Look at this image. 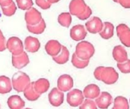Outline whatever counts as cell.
<instances>
[{"label": "cell", "mask_w": 130, "mask_h": 109, "mask_svg": "<svg viewBox=\"0 0 130 109\" xmlns=\"http://www.w3.org/2000/svg\"><path fill=\"white\" fill-rule=\"evenodd\" d=\"M94 76L98 80L104 82L107 85H112L117 83L119 79V74L113 68L98 67L94 72Z\"/></svg>", "instance_id": "6da1fadb"}, {"label": "cell", "mask_w": 130, "mask_h": 109, "mask_svg": "<svg viewBox=\"0 0 130 109\" xmlns=\"http://www.w3.org/2000/svg\"><path fill=\"white\" fill-rule=\"evenodd\" d=\"M69 13L76 16L79 20H85L89 18L92 11L84 0H72L69 3Z\"/></svg>", "instance_id": "7a4b0ae2"}, {"label": "cell", "mask_w": 130, "mask_h": 109, "mask_svg": "<svg viewBox=\"0 0 130 109\" xmlns=\"http://www.w3.org/2000/svg\"><path fill=\"white\" fill-rule=\"evenodd\" d=\"M11 83L13 89L18 93H21L28 87L30 83V79L27 74L19 71L13 75Z\"/></svg>", "instance_id": "3957f363"}, {"label": "cell", "mask_w": 130, "mask_h": 109, "mask_svg": "<svg viewBox=\"0 0 130 109\" xmlns=\"http://www.w3.org/2000/svg\"><path fill=\"white\" fill-rule=\"evenodd\" d=\"M95 52L94 46L88 41H81L76 46L75 53L78 58L83 60H90Z\"/></svg>", "instance_id": "277c9868"}, {"label": "cell", "mask_w": 130, "mask_h": 109, "mask_svg": "<svg viewBox=\"0 0 130 109\" xmlns=\"http://www.w3.org/2000/svg\"><path fill=\"white\" fill-rule=\"evenodd\" d=\"M85 100V96L83 92L80 90L74 89L70 90L67 94V102L72 107L80 106Z\"/></svg>", "instance_id": "5b68a950"}, {"label": "cell", "mask_w": 130, "mask_h": 109, "mask_svg": "<svg viewBox=\"0 0 130 109\" xmlns=\"http://www.w3.org/2000/svg\"><path fill=\"white\" fill-rule=\"evenodd\" d=\"M6 48L8 51L14 55H20L24 52V45L22 41L15 36L9 38L6 42Z\"/></svg>", "instance_id": "8992f818"}, {"label": "cell", "mask_w": 130, "mask_h": 109, "mask_svg": "<svg viewBox=\"0 0 130 109\" xmlns=\"http://www.w3.org/2000/svg\"><path fill=\"white\" fill-rule=\"evenodd\" d=\"M117 36L121 42L126 46L130 48V28L125 24H120L117 27Z\"/></svg>", "instance_id": "52a82bcc"}, {"label": "cell", "mask_w": 130, "mask_h": 109, "mask_svg": "<svg viewBox=\"0 0 130 109\" xmlns=\"http://www.w3.org/2000/svg\"><path fill=\"white\" fill-rule=\"evenodd\" d=\"M24 19L27 24L35 25L40 22V20H42V15L38 10L32 7L30 9L27 10V11L25 12Z\"/></svg>", "instance_id": "ba28073f"}, {"label": "cell", "mask_w": 130, "mask_h": 109, "mask_svg": "<svg viewBox=\"0 0 130 109\" xmlns=\"http://www.w3.org/2000/svg\"><path fill=\"white\" fill-rule=\"evenodd\" d=\"M50 103L54 107L60 106L64 101L63 92L59 90L58 88H53L48 96Z\"/></svg>", "instance_id": "9c48e42d"}, {"label": "cell", "mask_w": 130, "mask_h": 109, "mask_svg": "<svg viewBox=\"0 0 130 109\" xmlns=\"http://www.w3.org/2000/svg\"><path fill=\"white\" fill-rule=\"evenodd\" d=\"M73 79L69 74L61 75L57 81V87L62 92H67L72 90L73 87Z\"/></svg>", "instance_id": "30bf717a"}, {"label": "cell", "mask_w": 130, "mask_h": 109, "mask_svg": "<svg viewBox=\"0 0 130 109\" xmlns=\"http://www.w3.org/2000/svg\"><path fill=\"white\" fill-rule=\"evenodd\" d=\"M85 27L87 30L91 33H100L104 27L102 20L98 17H93L91 20L86 22Z\"/></svg>", "instance_id": "8fae6325"}, {"label": "cell", "mask_w": 130, "mask_h": 109, "mask_svg": "<svg viewBox=\"0 0 130 109\" xmlns=\"http://www.w3.org/2000/svg\"><path fill=\"white\" fill-rule=\"evenodd\" d=\"M95 102L97 106L99 108L106 109L113 102L112 96L107 92H103L100 94V96L95 99Z\"/></svg>", "instance_id": "7c38bea8"}, {"label": "cell", "mask_w": 130, "mask_h": 109, "mask_svg": "<svg viewBox=\"0 0 130 109\" xmlns=\"http://www.w3.org/2000/svg\"><path fill=\"white\" fill-rule=\"evenodd\" d=\"M30 62L28 55L26 52H23L20 55H12V65L17 69H21L27 66Z\"/></svg>", "instance_id": "4fadbf2b"}, {"label": "cell", "mask_w": 130, "mask_h": 109, "mask_svg": "<svg viewBox=\"0 0 130 109\" xmlns=\"http://www.w3.org/2000/svg\"><path fill=\"white\" fill-rule=\"evenodd\" d=\"M87 36V30L81 24L74 26L70 30V36L75 41H82Z\"/></svg>", "instance_id": "5bb4252c"}, {"label": "cell", "mask_w": 130, "mask_h": 109, "mask_svg": "<svg viewBox=\"0 0 130 109\" xmlns=\"http://www.w3.org/2000/svg\"><path fill=\"white\" fill-rule=\"evenodd\" d=\"M24 48L27 52L35 53L40 49V43L38 39L33 36H27L24 40Z\"/></svg>", "instance_id": "9a60e30c"}, {"label": "cell", "mask_w": 130, "mask_h": 109, "mask_svg": "<svg viewBox=\"0 0 130 109\" xmlns=\"http://www.w3.org/2000/svg\"><path fill=\"white\" fill-rule=\"evenodd\" d=\"M62 49V45L57 41V40H50L46 42V46H45V50L46 52V53L53 57L57 55Z\"/></svg>", "instance_id": "2e32d148"}, {"label": "cell", "mask_w": 130, "mask_h": 109, "mask_svg": "<svg viewBox=\"0 0 130 109\" xmlns=\"http://www.w3.org/2000/svg\"><path fill=\"white\" fill-rule=\"evenodd\" d=\"M113 57L117 63H122L128 60L127 52L122 46H117L113 48Z\"/></svg>", "instance_id": "e0dca14e"}, {"label": "cell", "mask_w": 130, "mask_h": 109, "mask_svg": "<svg viewBox=\"0 0 130 109\" xmlns=\"http://www.w3.org/2000/svg\"><path fill=\"white\" fill-rule=\"evenodd\" d=\"M85 98L94 99L98 98L101 94V90L96 84H89L83 90Z\"/></svg>", "instance_id": "ac0fdd59"}, {"label": "cell", "mask_w": 130, "mask_h": 109, "mask_svg": "<svg viewBox=\"0 0 130 109\" xmlns=\"http://www.w3.org/2000/svg\"><path fill=\"white\" fill-rule=\"evenodd\" d=\"M34 87L35 91L41 95L48 91L50 88V82L45 78H40L37 81L34 82Z\"/></svg>", "instance_id": "d6986e66"}, {"label": "cell", "mask_w": 130, "mask_h": 109, "mask_svg": "<svg viewBox=\"0 0 130 109\" xmlns=\"http://www.w3.org/2000/svg\"><path fill=\"white\" fill-rule=\"evenodd\" d=\"M8 105L11 109H21L25 106L24 101L19 96H11L8 99Z\"/></svg>", "instance_id": "ffe728a7"}, {"label": "cell", "mask_w": 130, "mask_h": 109, "mask_svg": "<svg viewBox=\"0 0 130 109\" xmlns=\"http://www.w3.org/2000/svg\"><path fill=\"white\" fill-rule=\"evenodd\" d=\"M69 52L68 49L64 46H62L61 52L57 55L53 57V60L59 64H66L69 61Z\"/></svg>", "instance_id": "44dd1931"}, {"label": "cell", "mask_w": 130, "mask_h": 109, "mask_svg": "<svg viewBox=\"0 0 130 109\" xmlns=\"http://www.w3.org/2000/svg\"><path fill=\"white\" fill-rule=\"evenodd\" d=\"M12 83L6 76H0V93L6 94L11 91Z\"/></svg>", "instance_id": "7402d4cb"}, {"label": "cell", "mask_w": 130, "mask_h": 109, "mask_svg": "<svg viewBox=\"0 0 130 109\" xmlns=\"http://www.w3.org/2000/svg\"><path fill=\"white\" fill-rule=\"evenodd\" d=\"M113 30L114 27L113 25L110 22H105L104 23V27L102 30L99 33L100 36L104 39H109L113 36Z\"/></svg>", "instance_id": "603a6c76"}, {"label": "cell", "mask_w": 130, "mask_h": 109, "mask_svg": "<svg viewBox=\"0 0 130 109\" xmlns=\"http://www.w3.org/2000/svg\"><path fill=\"white\" fill-rule=\"evenodd\" d=\"M24 97L29 100V101H31V102H34V101H36L39 99V97L40 96V94L37 93L35 90H34V82H30V85L28 86V87L24 91Z\"/></svg>", "instance_id": "cb8c5ba5"}, {"label": "cell", "mask_w": 130, "mask_h": 109, "mask_svg": "<svg viewBox=\"0 0 130 109\" xmlns=\"http://www.w3.org/2000/svg\"><path fill=\"white\" fill-rule=\"evenodd\" d=\"M27 28L29 32L34 33V34H41L43 33V31L46 29V23L44 20L42 18L40 23L35 25H30L27 24Z\"/></svg>", "instance_id": "d4e9b609"}, {"label": "cell", "mask_w": 130, "mask_h": 109, "mask_svg": "<svg viewBox=\"0 0 130 109\" xmlns=\"http://www.w3.org/2000/svg\"><path fill=\"white\" fill-rule=\"evenodd\" d=\"M89 61L90 60H83V59H81L80 58H78L77 56V55H76L75 52L72 55V63L73 66L75 67L76 68L82 69V68H86L89 64Z\"/></svg>", "instance_id": "484cf974"}, {"label": "cell", "mask_w": 130, "mask_h": 109, "mask_svg": "<svg viewBox=\"0 0 130 109\" xmlns=\"http://www.w3.org/2000/svg\"><path fill=\"white\" fill-rule=\"evenodd\" d=\"M59 24L65 27H69L72 23V14L68 12L62 13L58 17Z\"/></svg>", "instance_id": "4316f807"}, {"label": "cell", "mask_w": 130, "mask_h": 109, "mask_svg": "<svg viewBox=\"0 0 130 109\" xmlns=\"http://www.w3.org/2000/svg\"><path fill=\"white\" fill-rule=\"evenodd\" d=\"M114 105L113 107V109H129V105L128 101L126 98L123 96H118L114 99L113 102Z\"/></svg>", "instance_id": "83f0119b"}, {"label": "cell", "mask_w": 130, "mask_h": 109, "mask_svg": "<svg viewBox=\"0 0 130 109\" xmlns=\"http://www.w3.org/2000/svg\"><path fill=\"white\" fill-rule=\"evenodd\" d=\"M2 10L3 12V14L8 17H11L14 14L16 10H17V6L15 5L14 2H12L9 5L5 6V7H2Z\"/></svg>", "instance_id": "f1b7e54d"}, {"label": "cell", "mask_w": 130, "mask_h": 109, "mask_svg": "<svg viewBox=\"0 0 130 109\" xmlns=\"http://www.w3.org/2000/svg\"><path fill=\"white\" fill-rule=\"evenodd\" d=\"M18 8L21 10H28L32 8L34 2L32 0H16Z\"/></svg>", "instance_id": "f546056e"}, {"label": "cell", "mask_w": 130, "mask_h": 109, "mask_svg": "<svg viewBox=\"0 0 130 109\" xmlns=\"http://www.w3.org/2000/svg\"><path fill=\"white\" fill-rule=\"evenodd\" d=\"M117 67L119 70L123 74H129L130 73V60H127L122 63H117Z\"/></svg>", "instance_id": "4dcf8cb0"}, {"label": "cell", "mask_w": 130, "mask_h": 109, "mask_svg": "<svg viewBox=\"0 0 130 109\" xmlns=\"http://www.w3.org/2000/svg\"><path fill=\"white\" fill-rule=\"evenodd\" d=\"M97 105L96 102L92 101V99H87L85 100H84L83 103L79 106V108L81 109L85 108H91V109H96L97 108Z\"/></svg>", "instance_id": "1f68e13d"}, {"label": "cell", "mask_w": 130, "mask_h": 109, "mask_svg": "<svg viewBox=\"0 0 130 109\" xmlns=\"http://www.w3.org/2000/svg\"><path fill=\"white\" fill-rule=\"evenodd\" d=\"M36 4L43 10L48 9L51 7V3H50L47 0H35Z\"/></svg>", "instance_id": "d6a6232c"}, {"label": "cell", "mask_w": 130, "mask_h": 109, "mask_svg": "<svg viewBox=\"0 0 130 109\" xmlns=\"http://www.w3.org/2000/svg\"><path fill=\"white\" fill-rule=\"evenodd\" d=\"M5 38L2 34H0V52H3L5 50Z\"/></svg>", "instance_id": "836d02e7"}, {"label": "cell", "mask_w": 130, "mask_h": 109, "mask_svg": "<svg viewBox=\"0 0 130 109\" xmlns=\"http://www.w3.org/2000/svg\"><path fill=\"white\" fill-rule=\"evenodd\" d=\"M119 3L125 8H130V0H120Z\"/></svg>", "instance_id": "e575fe53"}, {"label": "cell", "mask_w": 130, "mask_h": 109, "mask_svg": "<svg viewBox=\"0 0 130 109\" xmlns=\"http://www.w3.org/2000/svg\"><path fill=\"white\" fill-rule=\"evenodd\" d=\"M12 2V0H0V5L1 7H5L9 5Z\"/></svg>", "instance_id": "d590c367"}, {"label": "cell", "mask_w": 130, "mask_h": 109, "mask_svg": "<svg viewBox=\"0 0 130 109\" xmlns=\"http://www.w3.org/2000/svg\"><path fill=\"white\" fill-rule=\"evenodd\" d=\"M50 3H51V4H53V3H56V2H59L60 0H47Z\"/></svg>", "instance_id": "8d00e7d4"}, {"label": "cell", "mask_w": 130, "mask_h": 109, "mask_svg": "<svg viewBox=\"0 0 130 109\" xmlns=\"http://www.w3.org/2000/svg\"><path fill=\"white\" fill-rule=\"evenodd\" d=\"M113 2H117V3H119V1L120 0H113Z\"/></svg>", "instance_id": "74e56055"}]
</instances>
